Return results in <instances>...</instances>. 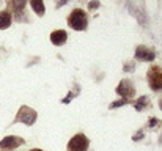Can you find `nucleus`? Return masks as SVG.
<instances>
[{"instance_id":"2","label":"nucleus","mask_w":162,"mask_h":151,"mask_svg":"<svg viewBox=\"0 0 162 151\" xmlns=\"http://www.w3.org/2000/svg\"><path fill=\"white\" fill-rule=\"evenodd\" d=\"M36 116H38V113L35 112L33 109H30L29 106H22L16 115L14 123H24L27 126H32L33 123L36 121Z\"/></svg>"},{"instance_id":"14","label":"nucleus","mask_w":162,"mask_h":151,"mask_svg":"<svg viewBox=\"0 0 162 151\" xmlns=\"http://www.w3.org/2000/svg\"><path fill=\"white\" fill-rule=\"evenodd\" d=\"M74 98V93H68V96L65 99H63V104H68V102H71V99Z\"/></svg>"},{"instance_id":"11","label":"nucleus","mask_w":162,"mask_h":151,"mask_svg":"<svg viewBox=\"0 0 162 151\" xmlns=\"http://www.w3.org/2000/svg\"><path fill=\"white\" fill-rule=\"evenodd\" d=\"M148 104V98H146V96H142V98H140L137 102H136V106H134V107H136V110H143V107Z\"/></svg>"},{"instance_id":"15","label":"nucleus","mask_w":162,"mask_h":151,"mask_svg":"<svg viewBox=\"0 0 162 151\" xmlns=\"http://www.w3.org/2000/svg\"><path fill=\"white\" fill-rule=\"evenodd\" d=\"M98 6H99V2H90L88 3V8L90 10H95V8H98Z\"/></svg>"},{"instance_id":"12","label":"nucleus","mask_w":162,"mask_h":151,"mask_svg":"<svg viewBox=\"0 0 162 151\" xmlns=\"http://www.w3.org/2000/svg\"><path fill=\"white\" fill-rule=\"evenodd\" d=\"M126 102H128L126 99H120V101H117V102H112V104H110V109H117V107H120V106H124Z\"/></svg>"},{"instance_id":"17","label":"nucleus","mask_w":162,"mask_h":151,"mask_svg":"<svg viewBox=\"0 0 162 151\" xmlns=\"http://www.w3.org/2000/svg\"><path fill=\"white\" fill-rule=\"evenodd\" d=\"M159 106H160V109H162V101H160V104H159Z\"/></svg>"},{"instance_id":"10","label":"nucleus","mask_w":162,"mask_h":151,"mask_svg":"<svg viewBox=\"0 0 162 151\" xmlns=\"http://www.w3.org/2000/svg\"><path fill=\"white\" fill-rule=\"evenodd\" d=\"M32 8L35 10V13H36L38 16L44 14V3L41 2V0H33V2H32Z\"/></svg>"},{"instance_id":"5","label":"nucleus","mask_w":162,"mask_h":151,"mask_svg":"<svg viewBox=\"0 0 162 151\" xmlns=\"http://www.w3.org/2000/svg\"><path fill=\"white\" fill-rule=\"evenodd\" d=\"M117 93L121 94V96H124V98H131V96H134V93H136V88H134V84H132L131 80L124 79V80H121L118 84Z\"/></svg>"},{"instance_id":"8","label":"nucleus","mask_w":162,"mask_h":151,"mask_svg":"<svg viewBox=\"0 0 162 151\" xmlns=\"http://www.w3.org/2000/svg\"><path fill=\"white\" fill-rule=\"evenodd\" d=\"M136 57L139 60H143V61H153L154 60V52L150 51L145 46H139L137 51H136Z\"/></svg>"},{"instance_id":"6","label":"nucleus","mask_w":162,"mask_h":151,"mask_svg":"<svg viewBox=\"0 0 162 151\" xmlns=\"http://www.w3.org/2000/svg\"><path fill=\"white\" fill-rule=\"evenodd\" d=\"M24 143V139H20V137H16V135H8L5 137V139L0 142V148H8V149H14L17 146H20Z\"/></svg>"},{"instance_id":"13","label":"nucleus","mask_w":162,"mask_h":151,"mask_svg":"<svg viewBox=\"0 0 162 151\" xmlns=\"http://www.w3.org/2000/svg\"><path fill=\"white\" fill-rule=\"evenodd\" d=\"M142 137H143V131H139V132H137L136 135L132 137V140H134V142H139L140 139H142Z\"/></svg>"},{"instance_id":"19","label":"nucleus","mask_w":162,"mask_h":151,"mask_svg":"<svg viewBox=\"0 0 162 151\" xmlns=\"http://www.w3.org/2000/svg\"><path fill=\"white\" fill-rule=\"evenodd\" d=\"M160 143H162V139H160Z\"/></svg>"},{"instance_id":"9","label":"nucleus","mask_w":162,"mask_h":151,"mask_svg":"<svg viewBox=\"0 0 162 151\" xmlns=\"http://www.w3.org/2000/svg\"><path fill=\"white\" fill-rule=\"evenodd\" d=\"M11 25V13L10 11H0V30H5Z\"/></svg>"},{"instance_id":"4","label":"nucleus","mask_w":162,"mask_h":151,"mask_svg":"<svg viewBox=\"0 0 162 151\" xmlns=\"http://www.w3.org/2000/svg\"><path fill=\"white\" fill-rule=\"evenodd\" d=\"M148 84L153 90H162V69L159 66H153L148 71Z\"/></svg>"},{"instance_id":"1","label":"nucleus","mask_w":162,"mask_h":151,"mask_svg":"<svg viewBox=\"0 0 162 151\" xmlns=\"http://www.w3.org/2000/svg\"><path fill=\"white\" fill-rule=\"evenodd\" d=\"M68 24L71 29L74 30H85L87 29V24H88V20H87V16H85V13H83V10H74L71 14H69L68 17Z\"/></svg>"},{"instance_id":"3","label":"nucleus","mask_w":162,"mask_h":151,"mask_svg":"<svg viewBox=\"0 0 162 151\" xmlns=\"http://www.w3.org/2000/svg\"><path fill=\"white\" fill-rule=\"evenodd\" d=\"M90 142L85 134H76L68 142V151H87Z\"/></svg>"},{"instance_id":"16","label":"nucleus","mask_w":162,"mask_h":151,"mask_svg":"<svg viewBox=\"0 0 162 151\" xmlns=\"http://www.w3.org/2000/svg\"><path fill=\"white\" fill-rule=\"evenodd\" d=\"M156 125H157V120H156V118H151V120H150V126L153 128V126H156Z\"/></svg>"},{"instance_id":"7","label":"nucleus","mask_w":162,"mask_h":151,"mask_svg":"<svg viewBox=\"0 0 162 151\" xmlns=\"http://www.w3.org/2000/svg\"><path fill=\"white\" fill-rule=\"evenodd\" d=\"M68 39V33L65 30H55L51 33V43L54 46H63Z\"/></svg>"},{"instance_id":"18","label":"nucleus","mask_w":162,"mask_h":151,"mask_svg":"<svg viewBox=\"0 0 162 151\" xmlns=\"http://www.w3.org/2000/svg\"><path fill=\"white\" fill-rule=\"evenodd\" d=\"M32 151H41V149H32Z\"/></svg>"}]
</instances>
